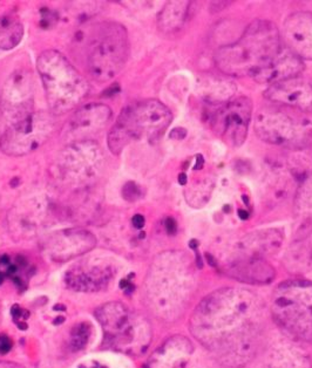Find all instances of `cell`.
Returning a JSON list of instances; mask_svg holds the SVG:
<instances>
[{
	"label": "cell",
	"mask_w": 312,
	"mask_h": 368,
	"mask_svg": "<svg viewBox=\"0 0 312 368\" xmlns=\"http://www.w3.org/2000/svg\"><path fill=\"white\" fill-rule=\"evenodd\" d=\"M190 331L225 367L240 368L255 357L263 331L259 297L243 288L213 292L198 305Z\"/></svg>",
	"instance_id": "obj_1"
},
{
	"label": "cell",
	"mask_w": 312,
	"mask_h": 368,
	"mask_svg": "<svg viewBox=\"0 0 312 368\" xmlns=\"http://www.w3.org/2000/svg\"><path fill=\"white\" fill-rule=\"evenodd\" d=\"M195 278L188 258L181 252H167L151 265L147 278L148 301L155 315L174 320L188 303Z\"/></svg>",
	"instance_id": "obj_2"
},
{
	"label": "cell",
	"mask_w": 312,
	"mask_h": 368,
	"mask_svg": "<svg viewBox=\"0 0 312 368\" xmlns=\"http://www.w3.org/2000/svg\"><path fill=\"white\" fill-rule=\"evenodd\" d=\"M281 50L277 27L271 21H256L249 25L239 40L216 52V67L230 77H254Z\"/></svg>",
	"instance_id": "obj_3"
},
{
	"label": "cell",
	"mask_w": 312,
	"mask_h": 368,
	"mask_svg": "<svg viewBox=\"0 0 312 368\" xmlns=\"http://www.w3.org/2000/svg\"><path fill=\"white\" fill-rule=\"evenodd\" d=\"M37 70L52 114L73 111L87 97V81L59 50H48L41 53L38 58Z\"/></svg>",
	"instance_id": "obj_4"
},
{
	"label": "cell",
	"mask_w": 312,
	"mask_h": 368,
	"mask_svg": "<svg viewBox=\"0 0 312 368\" xmlns=\"http://www.w3.org/2000/svg\"><path fill=\"white\" fill-rule=\"evenodd\" d=\"M85 60L95 80H111L126 65L129 53L127 30L115 21L92 27L85 41Z\"/></svg>",
	"instance_id": "obj_5"
},
{
	"label": "cell",
	"mask_w": 312,
	"mask_h": 368,
	"mask_svg": "<svg viewBox=\"0 0 312 368\" xmlns=\"http://www.w3.org/2000/svg\"><path fill=\"white\" fill-rule=\"evenodd\" d=\"M171 120V112L160 101L146 100L129 104L121 112L117 124L108 133V148L118 155L131 140H156L165 133Z\"/></svg>",
	"instance_id": "obj_6"
},
{
	"label": "cell",
	"mask_w": 312,
	"mask_h": 368,
	"mask_svg": "<svg viewBox=\"0 0 312 368\" xmlns=\"http://www.w3.org/2000/svg\"><path fill=\"white\" fill-rule=\"evenodd\" d=\"M274 320L290 338L312 342V283L288 281L279 285L272 295Z\"/></svg>",
	"instance_id": "obj_7"
},
{
	"label": "cell",
	"mask_w": 312,
	"mask_h": 368,
	"mask_svg": "<svg viewBox=\"0 0 312 368\" xmlns=\"http://www.w3.org/2000/svg\"><path fill=\"white\" fill-rule=\"evenodd\" d=\"M104 330V344L127 355H141L151 340V325L121 303H107L95 312Z\"/></svg>",
	"instance_id": "obj_8"
},
{
	"label": "cell",
	"mask_w": 312,
	"mask_h": 368,
	"mask_svg": "<svg viewBox=\"0 0 312 368\" xmlns=\"http://www.w3.org/2000/svg\"><path fill=\"white\" fill-rule=\"evenodd\" d=\"M255 131L264 142L296 151L304 149L312 142V122L279 104L259 108L256 114Z\"/></svg>",
	"instance_id": "obj_9"
},
{
	"label": "cell",
	"mask_w": 312,
	"mask_h": 368,
	"mask_svg": "<svg viewBox=\"0 0 312 368\" xmlns=\"http://www.w3.org/2000/svg\"><path fill=\"white\" fill-rule=\"evenodd\" d=\"M54 126L53 114L34 112L25 120L6 127L0 136V149L10 156L30 154L52 136Z\"/></svg>",
	"instance_id": "obj_10"
},
{
	"label": "cell",
	"mask_w": 312,
	"mask_h": 368,
	"mask_svg": "<svg viewBox=\"0 0 312 368\" xmlns=\"http://www.w3.org/2000/svg\"><path fill=\"white\" fill-rule=\"evenodd\" d=\"M252 102L249 97H239L218 107L213 114V131L218 138L232 147H240L248 136L252 121Z\"/></svg>",
	"instance_id": "obj_11"
},
{
	"label": "cell",
	"mask_w": 312,
	"mask_h": 368,
	"mask_svg": "<svg viewBox=\"0 0 312 368\" xmlns=\"http://www.w3.org/2000/svg\"><path fill=\"white\" fill-rule=\"evenodd\" d=\"M26 70H19L7 79L1 94V112L7 127L33 114V79Z\"/></svg>",
	"instance_id": "obj_12"
},
{
	"label": "cell",
	"mask_w": 312,
	"mask_h": 368,
	"mask_svg": "<svg viewBox=\"0 0 312 368\" xmlns=\"http://www.w3.org/2000/svg\"><path fill=\"white\" fill-rule=\"evenodd\" d=\"M60 171L71 181L92 178L102 162L100 148L93 141L75 142L68 146L60 158Z\"/></svg>",
	"instance_id": "obj_13"
},
{
	"label": "cell",
	"mask_w": 312,
	"mask_h": 368,
	"mask_svg": "<svg viewBox=\"0 0 312 368\" xmlns=\"http://www.w3.org/2000/svg\"><path fill=\"white\" fill-rule=\"evenodd\" d=\"M113 112L101 104H86L79 108L64 127L63 136L70 144L82 141H91L93 136L107 127L111 122Z\"/></svg>",
	"instance_id": "obj_14"
},
{
	"label": "cell",
	"mask_w": 312,
	"mask_h": 368,
	"mask_svg": "<svg viewBox=\"0 0 312 368\" xmlns=\"http://www.w3.org/2000/svg\"><path fill=\"white\" fill-rule=\"evenodd\" d=\"M264 97L271 104L291 107L302 113H312V80L294 77L270 85Z\"/></svg>",
	"instance_id": "obj_15"
},
{
	"label": "cell",
	"mask_w": 312,
	"mask_h": 368,
	"mask_svg": "<svg viewBox=\"0 0 312 368\" xmlns=\"http://www.w3.org/2000/svg\"><path fill=\"white\" fill-rule=\"evenodd\" d=\"M283 39L288 50L301 60H312V13L299 11L283 23Z\"/></svg>",
	"instance_id": "obj_16"
},
{
	"label": "cell",
	"mask_w": 312,
	"mask_h": 368,
	"mask_svg": "<svg viewBox=\"0 0 312 368\" xmlns=\"http://www.w3.org/2000/svg\"><path fill=\"white\" fill-rule=\"evenodd\" d=\"M97 244L95 236L86 230H65L53 234L45 248L54 261H65L91 251Z\"/></svg>",
	"instance_id": "obj_17"
},
{
	"label": "cell",
	"mask_w": 312,
	"mask_h": 368,
	"mask_svg": "<svg viewBox=\"0 0 312 368\" xmlns=\"http://www.w3.org/2000/svg\"><path fill=\"white\" fill-rule=\"evenodd\" d=\"M193 351L194 347L188 339L183 335H175L153 353L146 368H183Z\"/></svg>",
	"instance_id": "obj_18"
},
{
	"label": "cell",
	"mask_w": 312,
	"mask_h": 368,
	"mask_svg": "<svg viewBox=\"0 0 312 368\" xmlns=\"http://www.w3.org/2000/svg\"><path fill=\"white\" fill-rule=\"evenodd\" d=\"M304 70V64L289 50H281L270 64L254 77L259 84H277L290 77H298Z\"/></svg>",
	"instance_id": "obj_19"
},
{
	"label": "cell",
	"mask_w": 312,
	"mask_h": 368,
	"mask_svg": "<svg viewBox=\"0 0 312 368\" xmlns=\"http://www.w3.org/2000/svg\"><path fill=\"white\" fill-rule=\"evenodd\" d=\"M225 272L229 277L249 284H269L276 275L271 265L261 258H241L230 263Z\"/></svg>",
	"instance_id": "obj_20"
},
{
	"label": "cell",
	"mask_w": 312,
	"mask_h": 368,
	"mask_svg": "<svg viewBox=\"0 0 312 368\" xmlns=\"http://www.w3.org/2000/svg\"><path fill=\"white\" fill-rule=\"evenodd\" d=\"M111 271L102 266L75 269L68 275V284L77 291H99L111 279Z\"/></svg>",
	"instance_id": "obj_21"
},
{
	"label": "cell",
	"mask_w": 312,
	"mask_h": 368,
	"mask_svg": "<svg viewBox=\"0 0 312 368\" xmlns=\"http://www.w3.org/2000/svg\"><path fill=\"white\" fill-rule=\"evenodd\" d=\"M282 244V234L277 230L259 231L249 234L240 244L244 251L243 258H259L262 254L274 252Z\"/></svg>",
	"instance_id": "obj_22"
},
{
	"label": "cell",
	"mask_w": 312,
	"mask_h": 368,
	"mask_svg": "<svg viewBox=\"0 0 312 368\" xmlns=\"http://www.w3.org/2000/svg\"><path fill=\"white\" fill-rule=\"evenodd\" d=\"M24 27L17 14L6 13L0 17V50H14L21 44Z\"/></svg>",
	"instance_id": "obj_23"
},
{
	"label": "cell",
	"mask_w": 312,
	"mask_h": 368,
	"mask_svg": "<svg viewBox=\"0 0 312 368\" xmlns=\"http://www.w3.org/2000/svg\"><path fill=\"white\" fill-rule=\"evenodd\" d=\"M189 1H169L158 17V28L162 32H174L185 23Z\"/></svg>",
	"instance_id": "obj_24"
},
{
	"label": "cell",
	"mask_w": 312,
	"mask_h": 368,
	"mask_svg": "<svg viewBox=\"0 0 312 368\" xmlns=\"http://www.w3.org/2000/svg\"><path fill=\"white\" fill-rule=\"evenodd\" d=\"M269 368H309V360L298 350L281 348L272 355Z\"/></svg>",
	"instance_id": "obj_25"
},
{
	"label": "cell",
	"mask_w": 312,
	"mask_h": 368,
	"mask_svg": "<svg viewBox=\"0 0 312 368\" xmlns=\"http://www.w3.org/2000/svg\"><path fill=\"white\" fill-rule=\"evenodd\" d=\"M297 209H298V227L306 228L312 227V176L306 178L297 197Z\"/></svg>",
	"instance_id": "obj_26"
},
{
	"label": "cell",
	"mask_w": 312,
	"mask_h": 368,
	"mask_svg": "<svg viewBox=\"0 0 312 368\" xmlns=\"http://www.w3.org/2000/svg\"><path fill=\"white\" fill-rule=\"evenodd\" d=\"M90 335H91V326L87 323H80L77 326H74L72 328L71 340H70L72 351H80L87 345Z\"/></svg>",
	"instance_id": "obj_27"
},
{
	"label": "cell",
	"mask_w": 312,
	"mask_h": 368,
	"mask_svg": "<svg viewBox=\"0 0 312 368\" xmlns=\"http://www.w3.org/2000/svg\"><path fill=\"white\" fill-rule=\"evenodd\" d=\"M122 197L128 202L138 201L141 197V189L135 182H128L122 188Z\"/></svg>",
	"instance_id": "obj_28"
},
{
	"label": "cell",
	"mask_w": 312,
	"mask_h": 368,
	"mask_svg": "<svg viewBox=\"0 0 312 368\" xmlns=\"http://www.w3.org/2000/svg\"><path fill=\"white\" fill-rule=\"evenodd\" d=\"M14 342L6 335H0V355H7L12 350Z\"/></svg>",
	"instance_id": "obj_29"
},
{
	"label": "cell",
	"mask_w": 312,
	"mask_h": 368,
	"mask_svg": "<svg viewBox=\"0 0 312 368\" xmlns=\"http://www.w3.org/2000/svg\"><path fill=\"white\" fill-rule=\"evenodd\" d=\"M11 315L16 320H19L21 318L26 319L28 317V312L24 311L19 305H14V308L11 310Z\"/></svg>",
	"instance_id": "obj_30"
},
{
	"label": "cell",
	"mask_w": 312,
	"mask_h": 368,
	"mask_svg": "<svg viewBox=\"0 0 312 368\" xmlns=\"http://www.w3.org/2000/svg\"><path fill=\"white\" fill-rule=\"evenodd\" d=\"M165 227L166 231H167L169 234H176V231H178V224H176L174 218H167L165 222Z\"/></svg>",
	"instance_id": "obj_31"
},
{
	"label": "cell",
	"mask_w": 312,
	"mask_h": 368,
	"mask_svg": "<svg viewBox=\"0 0 312 368\" xmlns=\"http://www.w3.org/2000/svg\"><path fill=\"white\" fill-rule=\"evenodd\" d=\"M185 135H187V131L183 128H175L174 131H171V138L182 140L185 138Z\"/></svg>",
	"instance_id": "obj_32"
},
{
	"label": "cell",
	"mask_w": 312,
	"mask_h": 368,
	"mask_svg": "<svg viewBox=\"0 0 312 368\" xmlns=\"http://www.w3.org/2000/svg\"><path fill=\"white\" fill-rule=\"evenodd\" d=\"M131 223L134 225V228L136 229H142L144 227V223H146V220H144V216L142 215H135L133 220H131Z\"/></svg>",
	"instance_id": "obj_33"
},
{
	"label": "cell",
	"mask_w": 312,
	"mask_h": 368,
	"mask_svg": "<svg viewBox=\"0 0 312 368\" xmlns=\"http://www.w3.org/2000/svg\"><path fill=\"white\" fill-rule=\"evenodd\" d=\"M0 368H24L23 366L19 365V364H16V362H0Z\"/></svg>",
	"instance_id": "obj_34"
},
{
	"label": "cell",
	"mask_w": 312,
	"mask_h": 368,
	"mask_svg": "<svg viewBox=\"0 0 312 368\" xmlns=\"http://www.w3.org/2000/svg\"><path fill=\"white\" fill-rule=\"evenodd\" d=\"M0 264L10 265V257L6 256V254L1 256V257H0Z\"/></svg>",
	"instance_id": "obj_35"
},
{
	"label": "cell",
	"mask_w": 312,
	"mask_h": 368,
	"mask_svg": "<svg viewBox=\"0 0 312 368\" xmlns=\"http://www.w3.org/2000/svg\"><path fill=\"white\" fill-rule=\"evenodd\" d=\"M17 263L18 265H21V266H26L27 265L26 259H25V258L23 257V256H18Z\"/></svg>",
	"instance_id": "obj_36"
},
{
	"label": "cell",
	"mask_w": 312,
	"mask_h": 368,
	"mask_svg": "<svg viewBox=\"0 0 312 368\" xmlns=\"http://www.w3.org/2000/svg\"><path fill=\"white\" fill-rule=\"evenodd\" d=\"M178 182H180V184H182V185H185V184H187V175H180V176H178Z\"/></svg>",
	"instance_id": "obj_37"
},
{
	"label": "cell",
	"mask_w": 312,
	"mask_h": 368,
	"mask_svg": "<svg viewBox=\"0 0 312 368\" xmlns=\"http://www.w3.org/2000/svg\"><path fill=\"white\" fill-rule=\"evenodd\" d=\"M240 217L242 218V220H248L249 214L245 210H240L239 211Z\"/></svg>",
	"instance_id": "obj_38"
},
{
	"label": "cell",
	"mask_w": 312,
	"mask_h": 368,
	"mask_svg": "<svg viewBox=\"0 0 312 368\" xmlns=\"http://www.w3.org/2000/svg\"><path fill=\"white\" fill-rule=\"evenodd\" d=\"M129 286H131V285H129V283H128V281H126V279H124V281H121V283H120V288H129Z\"/></svg>",
	"instance_id": "obj_39"
},
{
	"label": "cell",
	"mask_w": 312,
	"mask_h": 368,
	"mask_svg": "<svg viewBox=\"0 0 312 368\" xmlns=\"http://www.w3.org/2000/svg\"><path fill=\"white\" fill-rule=\"evenodd\" d=\"M189 247L193 249H196V247H198V242L196 241H192L190 243H189Z\"/></svg>",
	"instance_id": "obj_40"
},
{
	"label": "cell",
	"mask_w": 312,
	"mask_h": 368,
	"mask_svg": "<svg viewBox=\"0 0 312 368\" xmlns=\"http://www.w3.org/2000/svg\"><path fill=\"white\" fill-rule=\"evenodd\" d=\"M65 319L63 317H58L57 320H54V324H60V323L64 322Z\"/></svg>",
	"instance_id": "obj_41"
},
{
	"label": "cell",
	"mask_w": 312,
	"mask_h": 368,
	"mask_svg": "<svg viewBox=\"0 0 312 368\" xmlns=\"http://www.w3.org/2000/svg\"><path fill=\"white\" fill-rule=\"evenodd\" d=\"M3 281H4V275H3V274H1V272H0V285L3 284Z\"/></svg>",
	"instance_id": "obj_42"
}]
</instances>
